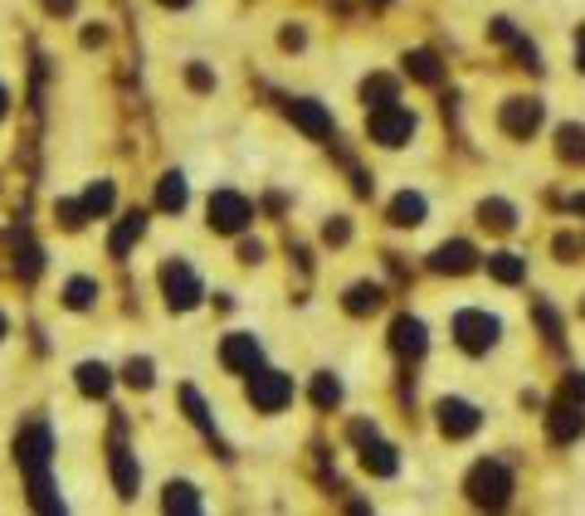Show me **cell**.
<instances>
[{"instance_id": "cell-39", "label": "cell", "mask_w": 585, "mask_h": 516, "mask_svg": "<svg viewBox=\"0 0 585 516\" xmlns=\"http://www.w3.org/2000/svg\"><path fill=\"white\" fill-rule=\"evenodd\" d=\"M283 49H303V30H283Z\"/></svg>"}, {"instance_id": "cell-8", "label": "cell", "mask_w": 585, "mask_h": 516, "mask_svg": "<svg viewBox=\"0 0 585 516\" xmlns=\"http://www.w3.org/2000/svg\"><path fill=\"white\" fill-rule=\"evenodd\" d=\"M581 429H585V405H581V400H571V395H561L556 405H551V419H546L551 443H571V439H581Z\"/></svg>"}, {"instance_id": "cell-43", "label": "cell", "mask_w": 585, "mask_h": 516, "mask_svg": "<svg viewBox=\"0 0 585 516\" xmlns=\"http://www.w3.org/2000/svg\"><path fill=\"white\" fill-rule=\"evenodd\" d=\"M581 69H585V30H581Z\"/></svg>"}, {"instance_id": "cell-14", "label": "cell", "mask_w": 585, "mask_h": 516, "mask_svg": "<svg viewBox=\"0 0 585 516\" xmlns=\"http://www.w3.org/2000/svg\"><path fill=\"white\" fill-rule=\"evenodd\" d=\"M391 346H395V351H400V356H410V361H419V356H425V322H415V317H400V322H395V327H391Z\"/></svg>"}, {"instance_id": "cell-25", "label": "cell", "mask_w": 585, "mask_h": 516, "mask_svg": "<svg viewBox=\"0 0 585 516\" xmlns=\"http://www.w3.org/2000/svg\"><path fill=\"white\" fill-rule=\"evenodd\" d=\"M167 512H185V516L201 512V497H195L191 482H171V487H167Z\"/></svg>"}, {"instance_id": "cell-19", "label": "cell", "mask_w": 585, "mask_h": 516, "mask_svg": "<svg viewBox=\"0 0 585 516\" xmlns=\"http://www.w3.org/2000/svg\"><path fill=\"white\" fill-rule=\"evenodd\" d=\"M556 151H561V161H571V166H585V127H561L556 132Z\"/></svg>"}, {"instance_id": "cell-23", "label": "cell", "mask_w": 585, "mask_h": 516, "mask_svg": "<svg viewBox=\"0 0 585 516\" xmlns=\"http://www.w3.org/2000/svg\"><path fill=\"white\" fill-rule=\"evenodd\" d=\"M478 215H483V224H488V229H512V224H517V210L507 205V200H483Z\"/></svg>"}, {"instance_id": "cell-37", "label": "cell", "mask_w": 585, "mask_h": 516, "mask_svg": "<svg viewBox=\"0 0 585 516\" xmlns=\"http://www.w3.org/2000/svg\"><path fill=\"white\" fill-rule=\"evenodd\" d=\"M347 234H351L347 219H332V224H327V244H347Z\"/></svg>"}, {"instance_id": "cell-6", "label": "cell", "mask_w": 585, "mask_h": 516, "mask_svg": "<svg viewBox=\"0 0 585 516\" xmlns=\"http://www.w3.org/2000/svg\"><path fill=\"white\" fill-rule=\"evenodd\" d=\"M249 219H254V205L245 195H235V190H215V195H210V224H215V229L239 234Z\"/></svg>"}, {"instance_id": "cell-35", "label": "cell", "mask_w": 585, "mask_h": 516, "mask_svg": "<svg viewBox=\"0 0 585 516\" xmlns=\"http://www.w3.org/2000/svg\"><path fill=\"white\" fill-rule=\"evenodd\" d=\"M537 322H542V331L551 336V341H561V322H556V312H551L546 302H537Z\"/></svg>"}, {"instance_id": "cell-4", "label": "cell", "mask_w": 585, "mask_h": 516, "mask_svg": "<svg viewBox=\"0 0 585 516\" xmlns=\"http://www.w3.org/2000/svg\"><path fill=\"white\" fill-rule=\"evenodd\" d=\"M161 288H167V302H171L176 312L195 307V302L205 297V288H201V278H195V268H191V263H181V258L161 268Z\"/></svg>"}, {"instance_id": "cell-45", "label": "cell", "mask_w": 585, "mask_h": 516, "mask_svg": "<svg viewBox=\"0 0 585 516\" xmlns=\"http://www.w3.org/2000/svg\"><path fill=\"white\" fill-rule=\"evenodd\" d=\"M5 327H10V322H5V317H0V336H5Z\"/></svg>"}, {"instance_id": "cell-29", "label": "cell", "mask_w": 585, "mask_h": 516, "mask_svg": "<svg viewBox=\"0 0 585 516\" xmlns=\"http://www.w3.org/2000/svg\"><path fill=\"white\" fill-rule=\"evenodd\" d=\"M83 205H88V215H108V210H113V185H108V181H98V185H88L83 190Z\"/></svg>"}, {"instance_id": "cell-3", "label": "cell", "mask_w": 585, "mask_h": 516, "mask_svg": "<svg viewBox=\"0 0 585 516\" xmlns=\"http://www.w3.org/2000/svg\"><path fill=\"white\" fill-rule=\"evenodd\" d=\"M371 137L381 147H405L415 137V112L400 108V103H385V108H371Z\"/></svg>"}, {"instance_id": "cell-42", "label": "cell", "mask_w": 585, "mask_h": 516, "mask_svg": "<svg viewBox=\"0 0 585 516\" xmlns=\"http://www.w3.org/2000/svg\"><path fill=\"white\" fill-rule=\"evenodd\" d=\"M5 108H10V98H5V88H0V117H5Z\"/></svg>"}, {"instance_id": "cell-40", "label": "cell", "mask_w": 585, "mask_h": 516, "mask_svg": "<svg viewBox=\"0 0 585 516\" xmlns=\"http://www.w3.org/2000/svg\"><path fill=\"white\" fill-rule=\"evenodd\" d=\"M191 83H195V88H215V78H210L205 69H191Z\"/></svg>"}, {"instance_id": "cell-28", "label": "cell", "mask_w": 585, "mask_h": 516, "mask_svg": "<svg viewBox=\"0 0 585 516\" xmlns=\"http://www.w3.org/2000/svg\"><path fill=\"white\" fill-rule=\"evenodd\" d=\"M181 405H185V414H191V419H195V429H201V434H215V424H210V409H205V400L195 395L191 385L181 390Z\"/></svg>"}, {"instance_id": "cell-18", "label": "cell", "mask_w": 585, "mask_h": 516, "mask_svg": "<svg viewBox=\"0 0 585 516\" xmlns=\"http://www.w3.org/2000/svg\"><path fill=\"white\" fill-rule=\"evenodd\" d=\"M113 482H117V492H123V497H137L142 473H137V463H132L127 448H117V453H113Z\"/></svg>"}, {"instance_id": "cell-34", "label": "cell", "mask_w": 585, "mask_h": 516, "mask_svg": "<svg viewBox=\"0 0 585 516\" xmlns=\"http://www.w3.org/2000/svg\"><path fill=\"white\" fill-rule=\"evenodd\" d=\"M127 385L147 390L151 385V361H127Z\"/></svg>"}, {"instance_id": "cell-17", "label": "cell", "mask_w": 585, "mask_h": 516, "mask_svg": "<svg viewBox=\"0 0 585 516\" xmlns=\"http://www.w3.org/2000/svg\"><path fill=\"white\" fill-rule=\"evenodd\" d=\"M425 219V195H415V190H405V195H395L391 205V224H400V229H410V224Z\"/></svg>"}, {"instance_id": "cell-24", "label": "cell", "mask_w": 585, "mask_h": 516, "mask_svg": "<svg viewBox=\"0 0 585 516\" xmlns=\"http://www.w3.org/2000/svg\"><path fill=\"white\" fill-rule=\"evenodd\" d=\"M108 385H113V380H108V366H93V361L79 366V390H83V395H98V400H103Z\"/></svg>"}, {"instance_id": "cell-7", "label": "cell", "mask_w": 585, "mask_h": 516, "mask_svg": "<svg viewBox=\"0 0 585 516\" xmlns=\"http://www.w3.org/2000/svg\"><path fill=\"white\" fill-rule=\"evenodd\" d=\"M249 400L259 409L273 414V409H283L293 400V380L279 375V370H254V375H249Z\"/></svg>"}, {"instance_id": "cell-33", "label": "cell", "mask_w": 585, "mask_h": 516, "mask_svg": "<svg viewBox=\"0 0 585 516\" xmlns=\"http://www.w3.org/2000/svg\"><path fill=\"white\" fill-rule=\"evenodd\" d=\"M59 219L69 224V229H83V219H93V215H88L83 200H64V205H59Z\"/></svg>"}, {"instance_id": "cell-9", "label": "cell", "mask_w": 585, "mask_h": 516, "mask_svg": "<svg viewBox=\"0 0 585 516\" xmlns=\"http://www.w3.org/2000/svg\"><path fill=\"white\" fill-rule=\"evenodd\" d=\"M498 122H503L507 137H532V132L542 127V103H532V98H507Z\"/></svg>"}, {"instance_id": "cell-27", "label": "cell", "mask_w": 585, "mask_h": 516, "mask_svg": "<svg viewBox=\"0 0 585 516\" xmlns=\"http://www.w3.org/2000/svg\"><path fill=\"white\" fill-rule=\"evenodd\" d=\"M405 69H410L419 83H439V59H434L429 49H415L410 59H405Z\"/></svg>"}, {"instance_id": "cell-20", "label": "cell", "mask_w": 585, "mask_h": 516, "mask_svg": "<svg viewBox=\"0 0 585 516\" xmlns=\"http://www.w3.org/2000/svg\"><path fill=\"white\" fill-rule=\"evenodd\" d=\"M157 205L167 210V215H176V210H185V181L181 176H161V185H157Z\"/></svg>"}, {"instance_id": "cell-13", "label": "cell", "mask_w": 585, "mask_h": 516, "mask_svg": "<svg viewBox=\"0 0 585 516\" xmlns=\"http://www.w3.org/2000/svg\"><path fill=\"white\" fill-rule=\"evenodd\" d=\"M473 263H478V254H473V244H463V239L439 244L434 258H429V268H434V273H469Z\"/></svg>"}, {"instance_id": "cell-22", "label": "cell", "mask_w": 585, "mask_h": 516, "mask_svg": "<svg viewBox=\"0 0 585 516\" xmlns=\"http://www.w3.org/2000/svg\"><path fill=\"white\" fill-rule=\"evenodd\" d=\"M381 288L376 283H357V288H351V293H347V312H357V317H366V312H376L381 307Z\"/></svg>"}, {"instance_id": "cell-16", "label": "cell", "mask_w": 585, "mask_h": 516, "mask_svg": "<svg viewBox=\"0 0 585 516\" xmlns=\"http://www.w3.org/2000/svg\"><path fill=\"white\" fill-rule=\"evenodd\" d=\"M361 463H366V473H376V477H391L395 468V448L391 443H381V439H371V443H361Z\"/></svg>"}, {"instance_id": "cell-12", "label": "cell", "mask_w": 585, "mask_h": 516, "mask_svg": "<svg viewBox=\"0 0 585 516\" xmlns=\"http://www.w3.org/2000/svg\"><path fill=\"white\" fill-rule=\"evenodd\" d=\"M288 117L307 132V137H317V142L332 137V112H327L323 103H307V98H297V103H288Z\"/></svg>"}, {"instance_id": "cell-26", "label": "cell", "mask_w": 585, "mask_h": 516, "mask_svg": "<svg viewBox=\"0 0 585 516\" xmlns=\"http://www.w3.org/2000/svg\"><path fill=\"white\" fill-rule=\"evenodd\" d=\"M93 297H98V283H93V278H73V283L64 288V302H69L73 312L93 307Z\"/></svg>"}, {"instance_id": "cell-2", "label": "cell", "mask_w": 585, "mask_h": 516, "mask_svg": "<svg viewBox=\"0 0 585 516\" xmlns=\"http://www.w3.org/2000/svg\"><path fill=\"white\" fill-rule=\"evenodd\" d=\"M469 497L478 502V507H507V497H512V473H507L498 458H483L469 473Z\"/></svg>"}, {"instance_id": "cell-31", "label": "cell", "mask_w": 585, "mask_h": 516, "mask_svg": "<svg viewBox=\"0 0 585 516\" xmlns=\"http://www.w3.org/2000/svg\"><path fill=\"white\" fill-rule=\"evenodd\" d=\"M366 103H371V108L395 103V83H391V78H371V83H366Z\"/></svg>"}, {"instance_id": "cell-1", "label": "cell", "mask_w": 585, "mask_h": 516, "mask_svg": "<svg viewBox=\"0 0 585 516\" xmlns=\"http://www.w3.org/2000/svg\"><path fill=\"white\" fill-rule=\"evenodd\" d=\"M15 453H20V468H25V477H30V502H35L39 512H64V502L54 497V482H49V453H54L49 429H44V424L25 429L15 443Z\"/></svg>"}, {"instance_id": "cell-36", "label": "cell", "mask_w": 585, "mask_h": 516, "mask_svg": "<svg viewBox=\"0 0 585 516\" xmlns=\"http://www.w3.org/2000/svg\"><path fill=\"white\" fill-rule=\"evenodd\" d=\"M561 395H571V400H581V405H585V375H566V385H561Z\"/></svg>"}, {"instance_id": "cell-10", "label": "cell", "mask_w": 585, "mask_h": 516, "mask_svg": "<svg viewBox=\"0 0 585 516\" xmlns=\"http://www.w3.org/2000/svg\"><path fill=\"white\" fill-rule=\"evenodd\" d=\"M219 361H225V370L254 375V370H259V341H254L249 331H229L225 346H219Z\"/></svg>"}, {"instance_id": "cell-38", "label": "cell", "mask_w": 585, "mask_h": 516, "mask_svg": "<svg viewBox=\"0 0 585 516\" xmlns=\"http://www.w3.org/2000/svg\"><path fill=\"white\" fill-rule=\"evenodd\" d=\"M239 258H245V263H259V258H263V244H259V239H245V249H239Z\"/></svg>"}, {"instance_id": "cell-32", "label": "cell", "mask_w": 585, "mask_h": 516, "mask_svg": "<svg viewBox=\"0 0 585 516\" xmlns=\"http://www.w3.org/2000/svg\"><path fill=\"white\" fill-rule=\"evenodd\" d=\"M39 263H44V258H39V249H35V244H20V254H15V268H20V278H35V273H39Z\"/></svg>"}, {"instance_id": "cell-21", "label": "cell", "mask_w": 585, "mask_h": 516, "mask_svg": "<svg viewBox=\"0 0 585 516\" xmlns=\"http://www.w3.org/2000/svg\"><path fill=\"white\" fill-rule=\"evenodd\" d=\"M488 273L498 278V283H522V278H527V263H522L517 254H493V258H488Z\"/></svg>"}, {"instance_id": "cell-11", "label": "cell", "mask_w": 585, "mask_h": 516, "mask_svg": "<svg viewBox=\"0 0 585 516\" xmlns=\"http://www.w3.org/2000/svg\"><path fill=\"white\" fill-rule=\"evenodd\" d=\"M439 429H444L449 439H469V434L478 429V409H473L469 400H439Z\"/></svg>"}, {"instance_id": "cell-46", "label": "cell", "mask_w": 585, "mask_h": 516, "mask_svg": "<svg viewBox=\"0 0 585 516\" xmlns=\"http://www.w3.org/2000/svg\"><path fill=\"white\" fill-rule=\"evenodd\" d=\"M376 5H385V0H376Z\"/></svg>"}, {"instance_id": "cell-41", "label": "cell", "mask_w": 585, "mask_h": 516, "mask_svg": "<svg viewBox=\"0 0 585 516\" xmlns=\"http://www.w3.org/2000/svg\"><path fill=\"white\" fill-rule=\"evenodd\" d=\"M566 205H571V210H585V195H571Z\"/></svg>"}, {"instance_id": "cell-15", "label": "cell", "mask_w": 585, "mask_h": 516, "mask_svg": "<svg viewBox=\"0 0 585 516\" xmlns=\"http://www.w3.org/2000/svg\"><path fill=\"white\" fill-rule=\"evenodd\" d=\"M142 234H147V215H142V210H132V215H127V219L113 229V239H108V254H113V258H123V254L132 249V244L142 239Z\"/></svg>"}, {"instance_id": "cell-30", "label": "cell", "mask_w": 585, "mask_h": 516, "mask_svg": "<svg viewBox=\"0 0 585 516\" xmlns=\"http://www.w3.org/2000/svg\"><path fill=\"white\" fill-rule=\"evenodd\" d=\"M313 400H317V409H337V405H341V385H337L332 375H317Z\"/></svg>"}, {"instance_id": "cell-5", "label": "cell", "mask_w": 585, "mask_h": 516, "mask_svg": "<svg viewBox=\"0 0 585 516\" xmlns=\"http://www.w3.org/2000/svg\"><path fill=\"white\" fill-rule=\"evenodd\" d=\"M454 336L463 351H488L493 341H498V317H488V312H459L454 317Z\"/></svg>"}, {"instance_id": "cell-44", "label": "cell", "mask_w": 585, "mask_h": 516, "mask_svg": "<svg viewBox=\"0 0 585 516\" xmlns=\"http://www.w3.org/2000/svg\"><path fill=\"white\" fill-rule=\"evenodd\" d=\"M161 5H191V0H161Z\"/></svg>"}]
</instances>
